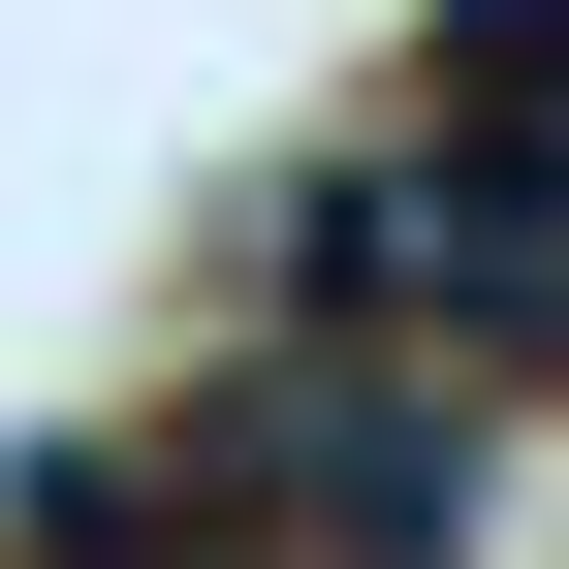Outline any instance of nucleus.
Wrapping results in <instances>:
<instances>
[{
  "label": "nucleus",
  "instance_id": "obj_2",
  "mask_svg": "<svg viewBox=\"0 0 569 569\" xmlns=\"http://www.w3.org/2000/svg\"><path fill=\"white\" fill-rule=\"evenodd\" d=\"M222 507H253L284 569H443V538H475V380H411V348H284Z\"/></svg>",
  "mask_w": 569,
  "mask_h": 569
},
{
  "label": "nucleus",
  "instance_id": "obj_4",
  "mask_svg": "<svg viewBox=\"0 0 569 569\" xmlns=\"http://www.w3.org/2000/svg\"><path fill=\"white\" fill-rule=\"evenodd\" d=\"M32 569H284V538L222 507V475H63V507H32Z\"/></svg>",
  "mask_w": 569,
  "mask_h": 569
},
{
  "label": "nucleus",
  "instance_id": "obj_3",
  "mask_svg": "<svg viewBox=\"0 0 569 569\" xmlns=\"http://www.w3.org/2000/svg\"><path fill=\"white\" fill-rule=\"evenodd\" d=\"M443 127L569 190V0H443Z\"/></svg>",
  "mask_w": 569,
  "mask_h": 569
},
{
  "label": "nucleus",
  "instance_id": "obj_1",
  "mask_svg": "<svg viewBox=\"0 0 569 569\" xmlns=\"http://www.w3.org/2000/svg\"><path fill=\"white\" fill-rule=\"evenodd\" d=\"M284 317L317 348H411V380H538L569 348V190L475 159V127H380V159L284 190Z\"/></svg>",
  "mask_w": 569,
  "mask_h": 569
}]
</instances>
